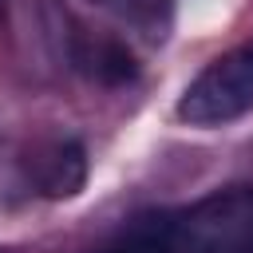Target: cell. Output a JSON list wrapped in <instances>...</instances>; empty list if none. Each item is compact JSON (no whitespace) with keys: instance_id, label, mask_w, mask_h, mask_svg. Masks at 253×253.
Returning <instances> with one entry per match:
<instances>
[{"instance_id":"6da1fadb","label":"cell","mask_w":253,"mask_h":253,"mask_svg":"<svg viewBox=\"0 0 253 253\" xmlns=\"http://www.w3.org/2000/svg\"><path fill=\"white\" fill-rule=\"evenodd\" d=\"M174 253H253V186H225L162 217Z\"/></svg>"},{"instance_id":"7a4b0ae2","label":"cell","mask_w":253,"mask_h":253,"mask_svg":"<svg viewBox=\"0 0 253 253\" xmlns=\"http://www.w3.org/2000/svg\"><path fill=\"white\" fill-rule=\"evenodd\" d=\"M253 111V40L217 55L178 99V119L202 130L225 126Z\"/></svg>"},{"instance_id":"3957f363","label":"cell","mask_w":253,"mask_h":253,"mask_svg":"<svg viewBox=\"0 0 253 253\" xmlns=\"http://www.w3.org/2000/svg\"><path fill=\"white\" fill-rule=\"evenodd\" d=\"M91 4H99L103 12H111L119 24H126L150 43L166 40L170 16H174V0H91Z\"/></svg>"},{"instance_id":"277c9868","label":"cell","mask_w":253,"mask_h":253,"mask_svg":"<svg viewBox=\"0 0 253 253\" xmlns=\"http://www.w3.org/2000/svg\"><path fill=\"white\" fill-rule=\"evenodd\" d=\"M40 190L51 194V198H71L83 178H87V158H83V146L79 142H59L47 150V158L40 162Z\"/></svg>"},{"instance_id":"5b68a950","label":"cell","mask_w":253,"mask_h":253,"mask_svg":"<svg viewBox=\"0 0 253 253\" xmlns=\"http://www.w3.org/2000/svg\"><path fill=\"white\" fill-rule=\"evenodd\" d=\"M83 63H87V71H91L95 79H103V83H126V79L138 75V63H134L130 47L119 43V40L95 43V47L83 55Z\"/></svg>"},{"instance_id":"8992f818","label":"cell","mask_w":253,"mask_h":253,"mask_svg":"<svg viewBox=\"0 0 253 253\" xmlns=\"http://www.w3.org/2000/svg\"><path fill=\"white\" fill-rule=\"evenodd\" d=\"M111 253H174L170 249V241H166V229H162V221L158 225H138L126 241H119Z\"/></svg>"},{"instance_id":"52a82bcc","label":"cell","mask_w":253,"mask_h":253,"mask_svg":"<svg viewBox=\"0 0 253 253\" xmlns=\"http://www.w3.org/2000/svg\"><path fill=\"white\" fill-rule=\"evenodd\" d=\"M0 16H4V0H0Z\"/></svg>"}]
</instances>
